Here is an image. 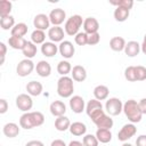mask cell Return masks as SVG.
Wrapping results in <instances>:
<instances>
[{
  "label": "cell",
  "instance_id": "obj_1",
  "mask_svg": "<svg viewBox=\"0 0 146 146\" xmlns=\"http://www.w3.org/2000/svg\"><path fill=\"white\" fill-rule=\"evenodd\" d=\"M44 123V115L36 111V112H26L19 117V125L25 130H30L36 127H40Z\"/></svg>",
  "mask_w": 146,
  "mask_h": 146
},
{
  "label": "cell",
  "instance_id": "obj_2",
  "mask_svg": "<svg viewBox=\"0 0 146 146\" xmlns=\"http://www.w3.org/2000/svg\"><path fill=\"white\" fill-rule=\"evenodd\" d=\"M123 113L130 123H138L141 121L143 113L140 111L139 104L135 99H128L123 104Z\"/></svg>",
  "mask_w": 146,
  "mask_h": 146
},
{
  "label": "cell",
  "instance_id": "obj_3",
  "mask_svg": "<svg viewBox=\"0 0 146 146\" xmlns=\"http://www.w3.org/2000/svg\"><path fill=\"white\" fill-rule=\"evenodd\" d=\"M74 92L73 79L71 76H60L57 81V94L62 98H71Z\"/></svg>",
  "mask_w": 146,
  "mask_h": 146
},
{
  "label": "cell",
  "instance_id": "obj_4",
  "mask_svg": "<svg viewBox=\"0 0 146 146\" xmlns=\"http://www.w3.org/2000/svg\"><path fill=\"white\" fill-rule=\"evenodd\" d=\"M83 21L84 19H82L80 15H72L71 17H68L64 25L65 33L70 36H75L79 33L80 27L83 25Z\"/></svg>",
  "mask_w": 146,
  "mask_h": 146
},
{
  "label": "cell",
  "instance_id": "obj_5",
  "mask_svg": "<svg viewBox=\"0 0 146 146\" xmlns=\"http://www.w3.org/2000/svg\"><path fill=\"white\" fill-rule=\"evenodd\" d=\"M86 113L91 119V121L94 122L96 119H98L100 115H103L105 113V111L103 110L102 102H99L95 98L90 99L86 105Z\"/></svg>",
  "mask_w": 146,
  "mask_h": 146
},
{
  "label": "cell",
  "instance_id": "obj_6",
  "mask_svg": "<svg viewBox=\"0 0 146 146\" xmlns=\"http://www.w3.org/2000/svg\"><path fill=\"white\" fill-rule=\"evenodd\" d=\"M105 110L110 116H116L121 112H123V103L120 98L111 97L105 103Z\"/></svg>",
  "mask_w": 146,
  "mask_h": 146
},
{
  "label": "cell",
  "instance_id": "obj_7",
  "mask_svg": "<svg viewBox=\"0 0 146 146\" xmlns=\"http://www.w3.org/2000/svg\"><path fill=\"white\" fill-rule=\"evenodd\" d=\"M34 68H35V65H34V63L32 62V59L24 58V59H22V60L17 64V66H16V73H17L18 76L24 78V76L30 75V74L33 72Z\"/></svg>",
  "mask_w": 146,
  "mask_h": 146
},
{
  "label": "cell",
  "instance_id": "obj_8",
  "mask_svg": "<svg viewBox=\"0 0 146 146\" xmlns=\"http://www.w3.org/2000/svg\"><path fill=\"white\" fill-rule=\"evenodd\" d=\"M16 106L22 112H30L33 107V99L29 94H19L16 97Z\"/></svg>",
  "mask_w": 146,
  "mask_h": 146
},
{
  "label": "cell",
  "instance_id": "obj_9",
  "mask_svg": "<svg viewBox=\"0 0 146 146\" xmlns=\"http://www.w3.org/2000/svg\"><path fill=\"white\" fill-rule=\"evenodd\" d=\"M136 133H137V128L135 123H127L117 132V139L122 143H125L128 139L132 138Z\"/></svg>",
  "mask_w": 146,
  "mask_h": 146
},
{
  "label": "cell",
  "instance_id": "obj_10",
  "mask_svg": "<svg viewBox=\"0 0 146 146\" xmlns=\"http://www.w3.org/2000/svg\"><path fill=\"white\" fill-rule=\"evenodd\" d=\"M49 19H50V24H52L54 26H59L60 24L64 23V21L66 22V13L64 9L62 8H55L49 13Z\"/></svg>",
  "mask_w": 146,
  "mask_h": 146
},
{
  "label": "cell",
  "instance_id": "obj_11",
  "mask_svg": "<svg viewBox=\"0 0 146 146\" xmlns=\"http://www.w3.org/2000/svg\"><path fill=\"white\" fill-rule=\"evenodd\" d=\"M58 51L62 57H64L65 59H70L74 56V52H75V48L73 46V43L68 40H64L59 43L58 46Z\"/></svg>",
  "mask_w": 146,
  "mask_h": 146
},
{
  "label": "cell",
  "instance_id": "obj_12",
  "mask_svg": "<svg viewBox=\"0 0 146 146\" xmlns=\"http://www.w3.org/2000/svg\"><path fill=\"white\" fill-rule=\"evenodd\" d=\"M33 25L35 27V30H49L50 29V19L49 16L46 14H38L35 15V17L33 18Z\"/></svg>",
  "mask_w": 146,
  "mask_h": 146
},
{
  "label": "cell",
  "instance_id": "obj_13",
  "mask_svg": "<svg viewBox=\"0 0 146 146\" xmlns=\"http://www.w3.org/2000/svg\"><path fill=\"white\" fill-rule=\"evenodd\" d=\"M70 108L72 110L73 113H76V114L82 113V112L86 110L84 99H83L81 96H79V95L72 96V97L70 98Z\"/></svg>",
  "mask_w": 146,
  "mask_h": 146
},
{
  "label": "cell",
  "instance_id": "obj_14",
  "mask_svg": "<svg viewBox=\"0 0 146 146\" xmlns=\"http://www.w3.org/2000/svg\"><path fill=\"white\" fill-rule=\"evenodd\" d=\"M83 32H86L88 35L92 33H97L99 30V22L95 17H87L83 21Z\"/></svg>",
  "mask_w": 146,
  "mask_h": 146
},
{
  "label": "cell",
  "instance_id": "obj_15",
  "mask_svg": "<svg viewBox=\"0 0 146 146\" xmlns=\"http://www.w3.org/2000/svg\"><path fill=\"white\" fill-rule=\"evenodd\" d=\"M48 38L50 39L51 42H62L64 41V35H65V31L60 27V26H52L48 30Z\"/></svg>",
  "mask_w": 146,
  "mask_h": 146
},
{
  "label": "cell",
  "instance_id": "obj_16",
  "mask_svg": "<svg viewBox=\"0 0 146 146\" xmlns=\"http://www.w3.org/2000/svg\"><path fill=\"white\" fill-rule=\"evenodd\" d=\"M19 131H21V125L14 123V122H8L3 125L2 128V132L6 137L8 138H15L19 135Z\"/></svg>",
  "mask_w": 146,
  "mask_h": 146
},
{
  "label": "cell",
  "instance_id": "obj_17",
  "mask_svg": "<svg viewBox=\"0 0 146 146\" xmlns=\"http://www.w3.org/2000/svg\"><path fill=\"white\" fill-rule=\"evenodd\" d=\"M49 110H50V113L58 117V116H62V115H65L66 113V105L64 104V102L62 100H54L50 106H49Z\"/></svg>",
  "mask_w": 146,
  "mask_h": 146
},
{
  "label": "cell",
  "instance_id": "obj_18",
  "mask_svg": "<svg viewBox=\"0 0 146 146\" xmlns=\"http://www.w3.org/2000/svg\"><path fill=\"white\" fill-rule=\"evenodd\" d=\"M94 123L96 124V127H97L98 129H110V130H111V128H112L113 124H114L113 119H112L110 115H107L106 113H104V114L100 115L98 119H96V120L94 121Z\"/></svg>",
  "mask_w": 146,
  "mask_h": 146
},
{
  "label": "cell",
  "instance_id": "obj_19",
  "mask_svg": "<svg viewBox=\"0 0 146 146\" xmlns=\"http://www.w3.org/2000/svg\"><path fill=\"white\" fill-rule=\"evenodd\" d=\"M36 74L41 78H47L51 74V66L47 60H39L35 65Z\"/></svg>",
  "mask_w": 146,
  "mask_h": 146
},
{
  "label": "cell",
  "instance_id": "obj_20",
  "mask_svg": "<svg viewBox=\"0 0 146 146\" xmlns=\"http://www.w3.org/2000/svg\"><path fill=\"white\" fill-rule=\"evenodd\" d=\"M71 75H72L71 78L73 79V81L83 82L87 79V71L82 65H75L72 67Z\"/></svg>",
  "mask_w": 146,
  "mask_h": 146
},
{
  "label": "cell",
  "instance_id": "obj_21",
  "mask_svg": "<svg viewBox=\"0 0 146 146\" xmlns=\"http://www.w3.org/2000/svg\"><path fill=\"white\" fill-rule=\"evenodd\" d=\"M41 52L46 57H54L58 52V46L55 42L51 41H46L41 46Z\"/></svg>",
  "mask_w": 146,
  "mask_h": 146
},
{
  "label": "cell",
  "instance_id": "obj_22",
  "mask_svg": "<svg viewBox=\"0 0 146 146\" xmlns=\"http://www.w3.org/2000/svg\"><path fill=\"white\" fill-rule=\"evenodd\" d=\"M26 91L30 96H40L43 91V86L39 81H30L26 84Z\"/></svg>",
  "mask_w": 146,
  "mask_h": 146
},
{
  "label": "cell",
  "instance_id": "obj_23",
  "mask_svg": "<svg viewBox=\"0 0 146 146\" xmlns=\"http://www.w3.org/2000/svg\"><path fill=\"white\" fill-rule=\"evenodd\" d=\"M123 51L128 57H136L141 51L140 44L137 41H129V42H127Z\"/></svg>",
  "mask_w": 146,
  "mask_h": 146
},
{
  "label": "cell",
  "instance_id": "obj_24",
  "mask_svg": "<svg viewBox=\"0 0 146 146\" xmlns=\"http://www.w3.org/2000/svg\"><path fill=\"white\" fill-rule=\"evenodd\" d=\"M108 95H110V89L104 84H98L94 89V97L99 102L107 99Z\"/></svg>",
  "mask_w": 146,
  "mask_h": 146
},
{
  "label": "cell",
  "instance_id": "obj_25",
  "mask_svg": "<svg viewBox=\"0 0 146 146\" xmlns=\"http://www.w3.org/2000/svg\"><path fill=\"white\" fill-rule=\"evenodd\" d=\"M70 132L73 135V136H84L86 132H87V125L80 121H76V122H73L71 123V127H70Z\"/></svg>",
  "mask_w": 146,
  "mask_h": 146
},
{
  "label": "cell",
  "instance_id": "obj_26",
  "mask_svg": "<svg viewBox=\"0 0 146 146\" xmlns=\"http://www.w3.org/2000/svg\"><path fill=\"white\" fill-rule=\"evenodd\" d=\"M125 40L122 36H113L110 40V48L113 51H123L125 48Z\"/></svg>",
  "mask_w": 146,
  "mask_h": 146
},
{
  "label": "cell",
  "instance_id": "obj_27",
  "mask_svg": "<svg viewBox=\"0 0 146 146\" xmlns=\"http://www.w3.org/2000/svg\"><path fill=\"white\" fill-rule=\"evenodd\" d=\"M70 127H71V121H70V119L67 116L62 115V116L56 117V120H55V128H56V130L64 132V131L68 130Z\"/></svg>",
  "mask_w": 146,
  "mask_h": 146
},
{
  "label": "cell",
  "instance_id": "obj_28",
  "mask_svg": "<svg viewBox=\"0 0 146 146\" xmlns=\"http://www.w3.org/2000/svg\"><path fill=\"white\" fill-rule=\"evenodd\" d=\"M129 15H130V10H129V9H125V8H123V7H115L114 13H113L114 19H115L116 22H120V23L125 22V21L128 19Z\"/></svg>",
  "mask_w": 146,
  "mask_h": 146
},
{
  "label": "cell",
  "instance_id": "obj_29",
  "mask_svg": "<svg viewBox=\"0 0 146 146\" xmlns=\"http://www.w3.org/2000/svg\"><path fill=\"white\" fill-rule=\"evenodd\" d=\"M27 41L24 38H19V36H9L8 39V44L16 50H23L24 47L26 46Z\"/></svg>",
  "mask_w": 146,
  "mask_h": 146
},
{
  "label": "cell",
  "instance_id": "obj_30",
  "mask_svg": "<svg viewBox=\"0 0 146 146\" xmlns=\"http://www.w3.org/2000/svg\"><path fill=\"white\" fill-rule=\"evenodd\" d=\"M96 137L99 143L102 144H107L112 140V132L110 129H97L96 131Z\"/></svg>",
  "mask_w": 146,
  "mask_h": 146
},
{
  "label": "cell",
  "instance_id": "obj_31",
  "mask_svg": "<svg viewBox=\"0 0 146 146\" xmlns=\"http://www.w3.org/2000/svg\"><path fill=\"white\" fill-rule=\"evenodd\" d=\"M27 25L25 23H17L10 31L11 36H19V38H24V35L27 33Z\"/></svg>",
  "mask_w": 146,
  "mask_h": 146
},
{
  "label": "cell",
  "instance_id": "obj_32",
  "mask_svg": "<svg viewBox=\"0 0 146 146\" xmlns=\"http://www.w3.org/2000/svg\"><path fill=\"white\" fill-rule=\"evenodd\" d=\"M22 52H23V55L25 56V58L32 59V58L36 55V52H38L36 44H34L32 41H27V43H26V46L24 47V49L22 50Z\"/></svg>",
  "mask_w": 146,
  "mask_h": 146
},
{
  "label": "cell",
  "instance_id": "obj_33",
  "mask_svg": "<svg viewBox=\"0 0 146 146\" xmlns=\"http://www.w3.org/2000/svg\"><path fill=\"white\" fill-rule=\"evenodd\" d=\"M31 41L34 44H43L46 42V33L41 30H34L31 33Z\"/></svg>",
  "mask_w": 146,
  "mask_h": 146
},
{
  "label": "cell",
  "instance_id": "obj_34",
  "mask_svg": "<svg viewBox=\"0 0 146 146\" xmlns=\"http://www.w3.org/2000/svg\"><path fill=\"white\" fill-rule=\"evenodd\" d=\"M57 72H58L62 76L67 75L68 73L72 72V65H71V63H70L68 60H65V59L58 62V64H57Z\"/></svg>",
  "mask_w": 146,
  "mask_h": 146
},
{
  "label": "cell",
  "instance_id": "obj_35",
  "mask_svg": "<svg viewBox=\"0 0 146 146\" xmlns=\"http://www.w3.org/2000/svg\"><path fill=\"white\" fill-rule=\"evenodd\" d=\"M15 25H16V24H15V18H14L11 15L0 18V26H1V29L5 30V31H7V30H10V31H11V29H13Z\"/></svg>",
  "mask_w": 146,
  "mask_h": 146
},
{
  "label": "cell",
  "instance_id": "obj_36",
  "mask_svg": "<svg viewBox=\"0 0 146 146\" xmlns=\"http://www.w3.org/2000/svg\"><path fill=\"white\" fill-rule=\"evenodd\" d=\"M13 3L8 0H1L0 1V17H6L9 16L11 13Z\"/></svg>",
  "mask_w": 146,
  "mask_h": 146
},
{
  "label": "cell",
  "instance_id": "obj_37",
  "mask_svg": "<svg viewBox=\"0 0 146 146\" xmlns=\"http://www.w3.org/2000/svg\"><path fill=\"white\" fill-rule=\"evenodd\" d=\"M124 78L129 82H136V66H128L124 70Z\"/></svg>",
  "mask_w": 146,
  "mask_h": 146
},
{
  "label": "cell",
  "instance_id": "obj_38",
  "mask_svg": "<svg viewBox=\"0 0 146 146\" xmlns=\"http://www.w3.org/2000/svg\"><path fill=\"white\" fill-rule=\"evenodd\" d=\"M82 143H83L84 146H98V144H99L96 135H91V133L84 135L83 139H82Z\"/></svg>",
  "mask_w": 146,
  "mask_h": 146
},
{
  "label": "cell",
  "instance_id": "obj_39",
  "mask_svg": "<svg viewBox=\"0 0 146 146\" xmlns=\"http://www.w3.org/2000/svg\"><path fill=\"white\" fill-rule=\"evenodd\" d=\"M74 42L78 46H86V44H88V34L86 32H79L74 36Z\"/></svg>",
  "mask_w": 146,
  "mask_h": 146
},
{
  "label": "cell",
  "instance_id": "obj_40",
  "mask_svg": "<svg viewBox=\"0 0 146 146\" xmlns=\"http://www.w3.org/2000/svg\"><path fill=\"white\" fill-rule=\"evenodd\" d=\"M111 5L115 6V7H123L125 9H131L133 6V1L132 0H117V1H110Z\"/></svg>",
  "mask_w": 146,
  "mask_h": 146
},
{
  "label": "cell",
  "instance_id": "obj_41",
  "mask_svg": "<svg viewBox=\"0 0 146 146\" xmlns=\"http://www.w3.org/2000/svg\"><path fill=\"white\" fill-rule=\"evenodd\" d=\"M136 78L137 81H145L146 80V67L138 65L136 66Z\"/></svg>",
  "mask_w": 146,
  "mask_h": 146
},
{
  "label": "cell",
  "instance_id": "obj_42",
  "mask_svg": "<svg viewBox=\"0 0 146 146\" xmlns=\"http://www.w3.org/2000/svg\"><path fill=\"white\" fill-rule=\"evenodd\" d=\"M100 41V34L97 32V33H92V34H89L88 35V44L89 46H95V44H98Z\"/></svg>",
  "mask_w": 146,
  "mask_h": 146
},
{
  "label": "cell",
  "instance_id": "obj_43",
  "mask_svg": "<svg viewBox=\"0 0 146 146\" xmlns=\"http://www.w3.org/2000/svg\"><path fill=\"white\" fill-rule=\"evenodd\" d=\"M0 55H1V64L5 63V57H6V54H7V46L5 44V42H0Z\"/></svg>",
  "mask_w": 146,
  "mask_h": 146
},
{
  "label": "cell",
  "instance_id": "obj_44",
  "mask_svg": "<svg viewBox=\"0 0 146 146\" xmlns=\"http://www.w3.org/2000/svg\"><path fill=\"white\" fill-rule=\"evenodd\" d=\"M8 111V103L6 99H0V114H5Z\"/></svg>",
  "mask_w": 146,
  "mask_h": 146
},
{
  "label": "cell",
  "instance_id": "obj_45",
  "mask_svg": "<svg viewBox=\"0 0 146 146\" xmlns=\"http://www.w3.org/2000/svg\"><path fill=\"white\" fill-rule=\"evenodd\" d=\"M136 146H146V135H140L137 137Z\"/></svg>",
  "mask_w": 146,
  "mask_h": 146
},
{
  "label": "cell",
  "instance_id": "obj_46",
  "mask_svg": "<svg viewBox=\"0 0 146 146\" xmlns=\"http://www.w3.org/2000/svg\"><path fill=\"white\" fill-rule=\"evenodd\" d=\"M138 104H139V107H140L141 113L143 114H146V98H141L138 102Z\"/></svg>",
  "mask_w": 146,
  "mask_h": 146
},
{
  "label": "cell",
  "instance_id": "obj_47",
  "mask_svg": "<svg viewBox=\"0 0 146 146\" xmlns=\"http://www.w3.org/2000/svg\"><path fill=\"white\" fill-rule=\"evenodd\" d=\"M25 146H44V144L40 140H30L25 144Z\"/></svg>",
  "mask_w": 146,
  "mask_h": 146
},
{
  "label": "cell",
  "instance_id": "obj_48",
  "mask_svg": "<svg viewBox=\"0 0 146 146\" xmlns=\"http://www.w3.org/2000/svg\"><path fill=\"white\" fill-rule=\"evenodd\" d=\"M50 146H67V145H66V144L64 143V140H62V139H55V140L51 141Z\"/></svg>",
  "mask_w": 146,
  "mask_h": 146
},
{
  "label": "cell",
  "instance_id": "obj_49",
  "mask_svg": "<svg viewBox=\"0 0 146 146\" xmlns=\"http://www.w3.org/2000/svg\"><path fill=\"white\" fill-rule=\"evenodd\" d=\"M140 49H141V52L144 55H146V34L144 35V39H143V43L140 44Z\"/></svg>",
  "mask_w": 146,
  "mask_h": 146
},
{
  "label": "cell",
  "instance_id": "obj_50",
  "mask_svg": "<svg viewBox=\"0 0 146 146\" xmlns=\"http://www.w3.org/2000/svg\"><path fill=\"white\" fill-rule=\"evenodd\" d=\"M67 146H84V145H83V143H81L79 140H72V141H70V144Z\"/></svg>",
  "mask_w": 146,
  "mask_h": 146
},
{
  "label": "cell",
  "instance_id": "obj_51",
  "mask_svg": "<svg viewBox=\"0 0 146 146\" xmlns=\"http://www.w3.org/2000/svg\"><path fill=\"white\" fill-rule=\"evenodd\" d=\"M121 146H133L132 144H130V143H123Z\"/></svg>",
  "mask_w": 146,
  "mask_h": 146
}]
</instances>
